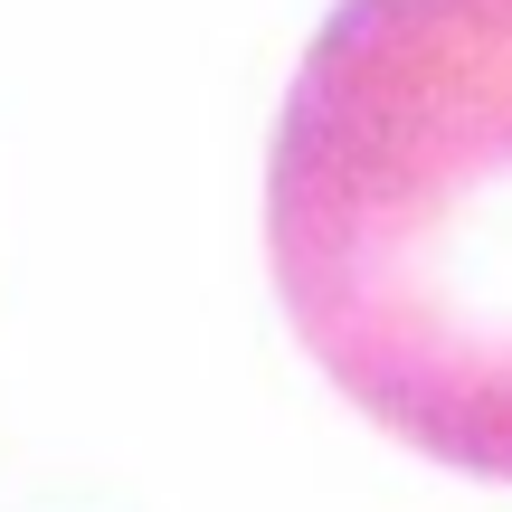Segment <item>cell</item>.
Here are the masks:
<instances>
[{"mask_svg": "<svg viewBox=\"0 0 512 512\" xmlns=\"http://www.w3.org/2000/svg\"><path fill=\"white\" fill-rule=\"evenodd\" d=\"M266 256L323 380L512 484V0H342L266 152Z\"/></svg>", "mask_w": 512, "mask_h": 512, "instance_id": "cell-1", "label": "cell"}]
</instances>
